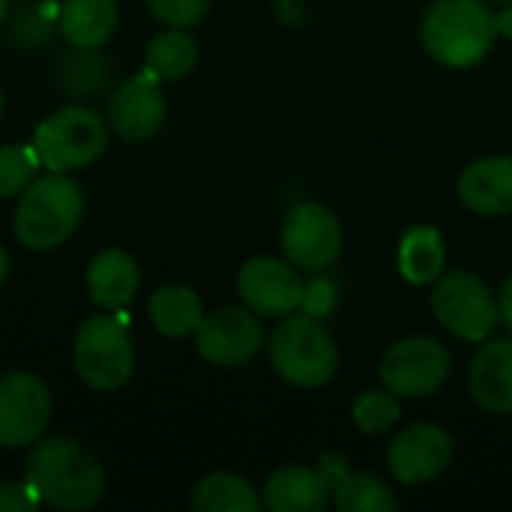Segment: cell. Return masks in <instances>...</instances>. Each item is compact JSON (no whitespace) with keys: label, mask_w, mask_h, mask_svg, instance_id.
<instances>
[{"label":"cell","mask_w":512,"mask_h":512,"mask_svg":"<svg viewBox=\"0 0 512 512\" xmlns=\"http://www.w3.org/2000/svg\"><path fill=\"white\" fill-rule=\"evenodd\" d=\"M24 483L33 489L39 504L66 512L90 510L105 492L102 465L69 438H39L27 456Z\"/></svg>","instance_id":"obj_1"},{"label":"cell","mask_w":512,"mask_h":512,"mask_svg":"<svg viewBox=\"0 0 512 512\" xmlns=\"http://www.w3.org/2000/svg\"><path fill=\"white\" fill-rule=\"evenodd\" d=\"M81 219V186L63 171H48L21 192L15 207V240L30 252H51L78 231Z\"/></svg>","instance_id":"obj_2"},{"label":"cell","mask_w":512,"mask_h":512,"mask_svg":"<svg viewBox=\"0 0 512 512\" xmlns=\"http://www.w3.org/2000/svg\"><path fill=\"white\" fill-rule=\"evenodd\" d=\"M498 39L495 12L486 0H435L423 15V45L450 69L477 66Z\"/></svg>","instance_id":"obj_3"},{"label":"cell","mask_w":512,"mask_h":512,"mask_svg":"<svg viewBox=\"0 0 512 512\" xmlns=\"http://www.w3.org/2000/svg\"><path fill=\"white\" fill-rule=\"evenodd\" d=\"M270 363L282 381L315 390L333 381L339 351L318 318L291 312L270 336Z\"/></svg>","instance_id":"obj_4"},{"label":"cell","mask_w":512,"mask_h":512,"mask_svg":"<svg viewBox=\"0 0 512 512\" xmlns=\"http://www.w3.org/2000/svg\"><path fill=\"white\" fill-rule=\"evenodd\" d=\"M108 147L105 120L87 105H66L36 126L33 150L45 171H75L96 162Z\"/></svg>","instance_id":"obj_5"},{"label":"cell","mask_w":512,"mask_h":512,"mask_svg":"<svg viewBox=\"0 0 512 512\" xmlns=\"http://www.w3.org/2000/svg\"><path fill=\"white\" fill-rule=\"evenodd\" d=\"M75 372L96 393L120 390L135 369V348L120 318L93 315L78 327L75 336Z\"/></svg>","instance_id":"obj_6"},{"label":"cell","mask_w":512,"mask_h":512,"mask_svg":"<svg viewBox=\"0 0 512 512\" xmlns=\"http://www.w3.org/2000/svg\"><path fill=\"white\" fill-rule=\"evenodd\" d=\"M432 312L444 330L465 342H486L501 324L498 297L477 273H447L435 282Z\"/></svg>","instance_id":"obj_7"},{"label":"cell","mask_w":512,"mask_h":512,"mask_svg":"<svg viewBox=\"0 0 512 512\" xmlns=\"http://www.w3.org/2000/svg\"><path fill=\"white\" fill-rule=\"evenodd\" d=\"M453 372L450 351L432 336H408L396 342L381 360V381L402 399L432 396Z\"/></svg>","instance_id":"obj_8"},{"label":"cell","mask_w":512,"mask_h":512,"mask_svg":"<svg viewBox=\"0 0 512 512\" xmlns=\"http://www.w3.org/2000/svg\"><path fill=\"white\" fill-rule=\"evenodd\" d=\"M51 420V393L30 372H6L0 378V447L18 450L36 444Z\"/></svg>","instance_id":"obj_9"},{"label":"cell","mask_w":512,"mask_h":512,"mask_svg":"<svg viewBox=\"0 0 512 512\" xmlns=\"http://www.w3.org/2000/svg\"><path fill=\"white\" fill-rule=\"evenodd\" d=\"M264 345V327L249 306H222L213 315H204L201 327L195 330L198 354L219 366L237 369L258 357Z\"/></svg>","instance_id":"obj_10"},{"label":"cell","mask_w":512,"mask_h":512,"mask_svg":"<svg viewBox=\"0 0 512 512\" xmlns=\"http://www.w3.org/2000/svg\"><path fill=\"white\" fill-rule=\"evenodd\" d=\"M282 249L294 267L321 273L342 252V225L324 204L303 201L285 216Z\"/></svg>","instance_id":"obj_11"},{"label":"cell","mask_w":512,"mask_h":512,"mask_svg":"<svg viewBox=\"0 0 512 512\" xmlns=\"http://www.w3.org/2000/svg\"><path fill=\"white\" fill-rule=\"evenodd\" d=\"M237 294L255 315L285 318L300 309L303 279L297 276L291 261H279L273 255H258L240 267Z\"/></svg>","instance_id":"obj_12"},{"label":"cell","mask_w":512,"mask_h":512,"mask_svg":"<svg viewBox=\"0 0 512 512\" xmlns=\"http://www.w3.org/2000/svg\"><path fill=\"white\" fill-rule=\"evenodd\" d=\"M390 471L405 486L438 480L453 462V438L435 423H414L390 444Z\"/></svg>","instance_id":"obj_13"},{"label":"cell","mask_w":512,"mask_h":512,"mask_svg":"<svg viewBox=\"0 0 512 512\" xmlns=\"http://www.w3.org/2000/svg\"><path fill=\"white\" fill-rule=\"evenodd\" d=\"M165 117H168V102L162 84L147 69L123 81L108 99V123L126 141L153 138L162 129Z\"/></svg>","instance_id":"obj_14"},{"label":"cell","mask_w":512,"mask_h":512,"mask_svg":"<svg viewBox=\"0 0 512 512\" xmlns=\"http://www.w3.org/2000/svg\"><path fill=\"white\" fill-rule=\"evenodd\" d=\"M459 201L480 216L512 213V156H483L459 177Z\"/></svg>","instance_id":"obj_15"},{"label":"cell","mask_w":512,"mask_h":512,"mask_svg":"<svg viewBox=\"0 0 512 512\" xmlns=\"http://www.w3.org/2000/svg\"><path fill=\"white\" fill-rule=\"evenodd\" d=\"M330 501V477L324 468L285 465L264 483V507L273 512H321Z\"/></svg>","instance_id":"obj_16"},{"label":"cell","mask_w":512,"mask_h":512,"mask_svg":"<svg viewBox=\"0 0 512 512\" xmlns=\"http://www.w3.org/2000/svg\"><path fill=\"white\" fill-rule=\"evenodd\" d=\"M141 285L138 261L126 249H102L87 267V291L99 309L120 312L132 303Z\"/></svg>","instance_id":"obj_17"},{"label":"cell","mask_w":512,"mask_h":512,"mask_svg":"<svg viewBox=\"0 0 512 512\" xmlns=\"http://www.w3.org/2000/svg\"><path fill=\"white\" fill-rule=\"evenodd\" d=\"M471 396L492 414H512V339H492L477 351Z\"/></svg>","instance_id":"obj_18"},{"label":"cell","mask_w":512,"mask_h":512,"mask_svg":"<svg viewBox=\"0 0 512 512\" xmlns=\"http://www.w3.org/2000/svg\"><path fill=\"white\" fill-rule=\"evenodd\" d=\"M60 33L75 48H102L117 30L114 0H66L57 18Z\"/></svg>","instance_id":"obj_19"},{"label":"cell","mask_w":512,"mask_h":512,"mask_svg":"<svg viewBox=\"0 0 512 512\" xmlns=\"http://www.w3.org/2000/svg\"><path fill=\"white\" fill-rule=\"evenodd\" d=\"M447 264L444 237L432 225H414L399 240V273L411 285L438 282Z\"/></svg>","instance_id":"obj_20"},{"label":"cell","mask_w":512,"mask_h":512,"mask_svg":"<svg viewBox=\"0 0 512 512\" xmlns=\"http://www.w3.org/2000/svg\"><path fill=\"white\" fill-rule=\"evenodd\" d=\"M330 477V498L339 512H393L399 507L396 495L384 480L366 471L324 468Z\"/></svg>","instance_id":"obj_21"},{"label":"cell","mask_w":512,"mask_h":512,"mask_svg":"<svg viewBox=\"0 0 512 512\" xmlns=\"http://www.w3.org/2000/svg\"><path fill=\"white\" fill-rule=\"evenodd\" d=\"M147 312H150L156 333H162L168 339H183V336L195 333L204 321L201 297L192 288H180V285L159 288L150 297Z\"/></svg>","instance_id":"obj_22"},{"label":"cell","mask_w":512,"mask_h":512,"mask_svg":"<svg viewBox=\"0 0 512 512\" xmlns=\"http://www.w3.org/2000/svg\"><path fill=\"white\" fill-rule=\"evenodd\" d=\"M198 63V42L186 33V27H168L156 33L147 45L144 69L159 81H180Z\"/></svg>","instance_id":"obj_23"},{"label":"cell","mask_w":512,"mask_h":512,"mask_svg":"<svg viewBox=\"0 0 512 512\" xmlns=\"http://www.w3.org/2000/svg\"><path fill=\"white\" fill-rule=\"evenodd\" d=\"M264 498L237 474H210L195 486V512H261Z\"/></svg>","instance_id":"obj_24"},{"label":"cell","mask_w":512,"mask_h":512,"mask_svg":"<svg viewBox=\"0 0 512 512\" xmlns=\"http://www.w3.org/2000/svg\"><path fill=\"white\" fill-rule=\"evenodd\" d=\"M54 81L63 93H69L75 99H90L105 87L108 63L102 54H96V48H75L72 54L60 57V63L54 69Z\"/></svg>","instance_id":"obj_25"},{"label":"cell","mask_w":512,"mask_h":512,"mask_svg":"<svg viewBox=\"0 0 512 512\" xmlns=\"http://www.w3.org/2000/svg\"><path fill=\"white\" fill-rule=\"evenodd\" d=\"M399 396L384 390H369L363 396H357L354 408H351V420L363 435H384L399 423Z\"/></svg>","instance_id":"obj_26"},{"label":"cell","mask_w":512,"mask_h":512,"mask_svg":"<svg viewBox=\"0 0 512 512\" xmlns=\"http://www.w3.org/2000/svg\"><path fill=\"white\" fill-rule=\"evenodd\" d=\"M39 156L30 147L24 144H6L0 147V198H15L21 195L33 180H36V171H39Z\"/></svg>","instance_id":"obj_27"},{"label":"cell","mask_w":512,"mask_h":512,"mask_svg":"<svg viewBox=\"0 0 512 512\" xmlns=\"http://www.w3.org/2000/svg\"><path fill=\"white\" fill-rule=\"evenodd\" d=\"M48 6L45 3H27L24 9H18L9 21V42L21 45V48H39L51 39V30H54V21L57 18L51 12H45Z\"/></svg>","instance_id":"obj_28"},{"label":"cell","mask_w":512,"mask_h":512,"mask_svg":"<svg viewBox=\"0 0 512 512\" xmlns=\"http://www.w3.org/2000/svg\"><path fill=\"white\" fill-rule=\"evenodd\" d=\"M144 3L168 27H195L210 9V0H144Z\"/></svg>","instance_id":"obj_29"},{"label":"cell","mask_w":512,"mask_h":512,"mask_svg":"<svg viewBox=\"0 0 512 512\" xmlns=\"http://www.w3.org/2000/svg\"><path fill=\"white\" fill-rule=\"evenodd\" d=\"M336 300H339V291H336V285L327 279V276H318V279H312L309 285H303V300H300V309H303V315H309V318H327L333 309H336Z\"/></svg>","instance_id":"obj_30"},{"label":"cell","mask_w":512,"mask_h":512,"mask_svg":"<svg viewBox=\"0 0 512 512\" xmlns=\"http://www.w3.org/2000/svg\"><path fill=\"white\" fill-rule=\"evenodd\" d=\"M39 498L27 483H0V512H33Z\"/></svg>","instance_id":"obj_31"},{"label":"cell","mask_w":512,"mask_h":512,"mask_svg":"<svg viewBox=\"0 0 512 512\" xmlns=\"http://www.w3.org/2000/svg\"><path fill=\"white\" fill-rule=\"evenodd\" d=\"M498 309H501V321L507 324V330L512 333V276L504 282V288L498 294Z\"/></svg>","instance_id":"obj_32"},{"label":"cell","mask_w":512,"mask_h":512,"mask_svg":"<svg viewBox=\"0 0 512 512\" xmlns=\"http://www.w3.org/2000/svg\"><path fill=\"white\" fill-rule=\"evenodd\" d=\"M495 21H498V36L512 39V3H507V9L495 12Z\"/></svg>","instance_id":"obj_33"},{"label":"cell","mask_w":512,"mask_h":512,"mask_svg":"<svg viewBox=\"0 0 512 512\" xmlns=\"http://www.w3.org/2000/svg\"><path fill=\"white\" fill-rule=\"evenodd\" d=\"M6 276H9V255H6V249L0 246V288H3V282H6Z\"/></svg>","instance_id":"obj_34"},{"label":"cell","mask_w":512,"mask_h":512,"mask_svg":"<svg viewBox=\"0 0 512 512\" xmlns=\"http://www.w3.org/2000/svg\"><path fill=\"white\" fill-rule=\"evenodd\" d=\"M6 15H9V0H0V24H3Z\"/></svg>","instance_id":"obj_35"},{"label":"cell","mask_w":512,"mask_h":512,"mask_svg":"<svg viewBox=\"0 0 512 512\" xmlns=\"http://www.w3.org/2000/svg\"><path fill=\"white\" fill-rule=\"evenodd\" d=\"M0 114H3V93H0Z\"/></svg>","instance_id":"obj_36"},{"label":"cell","mask_w":512,"mask_h":512,"mask_svg":"<svg viewBox=\"0 0 512 512\" xmlns=\"http://www.w3.org/2000/svg\"><path fill=\"white\" fill-rule=\"evenodd\" d=\"M495 3H512V0H495Z\"/></svg>","instance_id":"obj_37"}]
</instances>
